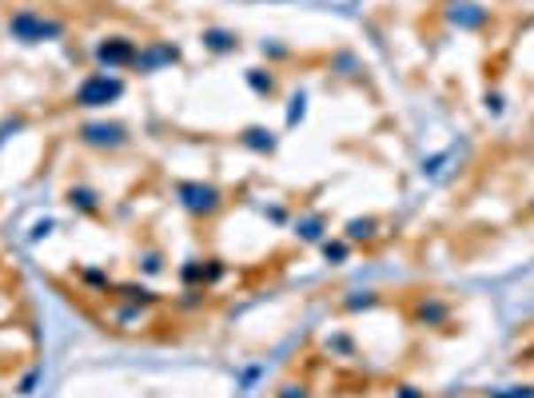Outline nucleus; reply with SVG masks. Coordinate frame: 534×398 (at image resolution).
I'll return each instance as SVG.
<instances>
[{"label":"nucleus","mask_w":534,"mask_h":398,"mask_svg":"<svg viewBox=\"0 0 534 398\" xmlns=\"http://www.w3.org/2000/svg\"><path fill=\"white\" fill-rule=\"evenodd\" d=\"M4 32L16 40V44L32 48V44H52V40H64L68 24H64V16L40 12V8H16V12H8Z\"/></svg>","instance_id":"obj_1"},{"label":"nucleus","mask_w":534,"mask_h":398,"mask_svg":"<svg viewBox=\"0 0 534 398\" xmlns=\"http://www.w3.org/2000/svg\"><path fill=\"white\" fill-rule=\"evenodd\" d=\"M120 96H124V80H120L116 72H88V76L76 84V92H72V103L92 111V108L116 103Z\"/></svg>","instance_id":"obj_2"},{"label":"nucleus","mask_w":534,"mask_h":398,"mask_svg":"<svg viewBox=\"0 0 534 398\" xmlns=\"http://www.w3.org/2000/svg\"><path fill=\"white\" fill-rule=\"evenodd\" d=\"M76 140L92 151H120L132 143V135L120 119H88V124L76 127Z\"/></svg>","instance_id":"obj_3"},{"label":"nucleus","mask_w":534,"mask_h":398,"mask_svg":"<svg viewBox=\"0 0 534 398\" xmlns=\"http://www.w3.org/2000/svg\"><path fill=\"white\" fill-rule=\"evenodd\" d=\"M100 72H120V68H135V56H140V44L132 36H104L100 44L92 48Z\"/></svg>","instance_id":"obj_4"},{"label":"nucleus","mask_w":534,"mask_h":398,"mask_svg":"<svg viewBox=\"0 0 534 398\" xmlns=\"http://www.w3.org/2000/svg\"><path fill=\"white\" fill-rule=\"evenodd\" d=\"M180 203L199 219H212L223 207V191L212 188V183H180Z\"/></svg>","instance_id":"obj_5"},{"label":"nucleus","mask_w":534,"mask_h":398,"mask_svg":"<svg viewBox=\"0 0 534 398\" xmlns=\"http://www.w3.org/2000/svg\"><path fill=\"white\" fill-rule=\"evenodd\" d=\"M172 60H180V48L151 40L148 48H140V56H135V68H140V72H156L159 64H172Z\"/></svg>","instance_id":"obj_6"},{"label":"nucleus","mask_w":534,"mask_h":398,"mask_svg":"<svg viewBox=\"0 0 534 398\" xmlns=\"http://www.w3.org/2000/svg\"><path fill=\"white\" fill-rule=\"evenodd\" d=\"M64 199H68V207L80 215H100V191L88 188V183H72Z\"/></svg>","instance_id":"obj_7"},{"label":"nucleus","mask_w":534,"mask_h":398,"mask_svg":"<svg viewBox=\"0 0 534 398\" xmlns=\"http://www.w3.org/2000/svg\"><path fill=\"white\" fill-rule=\"evenodd\" d=\"M204 44L212 48V52H236L239 36H236V32H223V28H207L204 32Z\"/></svg>","instance_id":"obj_8"},{"label":"nucleus","mask_w":534,"mask_h":398,"mask_svg":"<svg viewBox=\"0 0 534 398\" xmlns=\"http://www.w3.org/2000/svg\"><path fill=\"white\" fill-rule=\"evenodd\" d=\"M116 291L124 295V299L132 302V307H151V302H156V295H151L148 287H135V283H120Z\"/></svg>","instance_id":"obj_9"},{"label":"nucleus","mask_w":534,"mask_h":398,"mask_svg":"<svg viewBox=\"0 0 534 398\" xmlns=\"http://www.w3.org/2000/svg\"><path fill=\"white\" fill-rule=\"evenodd\" d=\"M80 283H88V287H96V291H112V279L104 275L100 267H80Z\"/></svg>","instance_id":"obj_10"},{"label":"nucleus","mask_w":534,"mask_h":398,"mask_svg":"<svg viewBox=\"0 0 534 398\" xmlns=\"http://www.w3.org/2000/svg\"><path fill=\"white\" fill-rule=\"evenodd\" d=\"M244 143H247V148H255V151H271V148H275L271 132H259V127H252V132L244 135Z\"/></svg>","instance_id":"obj_11"},{"label":"nucleus","mask_w":534,"mask_h":398,"mask_svg":"<svg viewBox=\"0 0 534 398\" xmlns=\"http://www.w3.org/2000/svg\"><path fill=\"white\" fill-rule=\"evenodd\" d=\"M375 235V219H351L347 223V239H371Z\"/></svg>","instance_id":"obj_12"},{"label":"nucleus","mask_w":534,"mask_h":398,"mask_svg":"<svg viewBox=\"0 0 534 398\" xmlns=\"http://www.w3.org/2000/svg\"><path fill=\"white\" fill-rule=\"evenodd\" d=\"M24 127H28V119H24V116H8V119H0V143H4L8 135L24 132Z\"/></svg>","instance_id":"obj_13"},{"label":"nucleus","mask_w":534,"mask_h":398,"mask_svg":"<svg viewBox=\"0 0 534 398\" xmlns=\"http://www.w3.org/2000/svg\"><path fill=\"white\" fill-rule=\"evenodd\" d=\"M140 271H143V275H159V271H164V259H159V251H143V255H140Z\"/></svg>","instance_id":"obj_14"},{"label":"nucleus","mask_w":534,"mask_h":398,"mask_svg":"<svg viewBox=\"0 0 534 398\" xmlns=\"http://www.w3.org/2000/svg\"><path fill=\"white\" fill-rule=\"evenodd\" d=\"M36 379H40L36 371H32V374H24V379H20V387H16V394H32V387H36Z\"/></svg>","instance_id":"obj_15"},{"label":"nucleus","mask_w":534,"mask_h":398,"mask_svg":"<svg viewBox=\"0 0 534 398\" xmlns=\"http://www.w3.org/2000/svg\"><path fill=\"white\" fill-rule=\"evenodd\" d=\"M52 227H56L52 219H40L36 227H32V239H44V235H48V231H52Z\"/></svg>","instance_id":"obj_16"},{"label":"nucleus","mask_w":534,"mask_h":398,"mask_svg":"<svg viewBox=\"0 0 534 398\" xmlns=\"http://www.w3.org/2000/svg\"><path fill=\"white\" fill-rule=\"evenodd\" d=\"M299 231H303V239H319V219H307Z\"/></svg>","instance_id":"obj_17"},{"label":"nucleus","mask_w":534,"mask_h":398,"mask_svg":"<svg viewBox=\"0 0 534 398\" xmlns=\"http://www.w3.org/2000/svg\"><path fill=\"white\" fill-rule=\"evenodd\" d=\"M323 251H327V259H343V255H347V247H343V243H327Z\"/></svg>","instance_id":"obj_18"},{"label":"nucleus","mask_w":534,"mask_h":398,"mask_svg":"<svg viewBox=\"0 0 534 398\" xmlns=\"http://www.w3.org/2000/svg\"><path fill=\"white\" fill-rule=\"evenodd\" d=\"M279 398H307V387H283Z\"/></svg>","instance_id":"obj_19"}]
</instances>
